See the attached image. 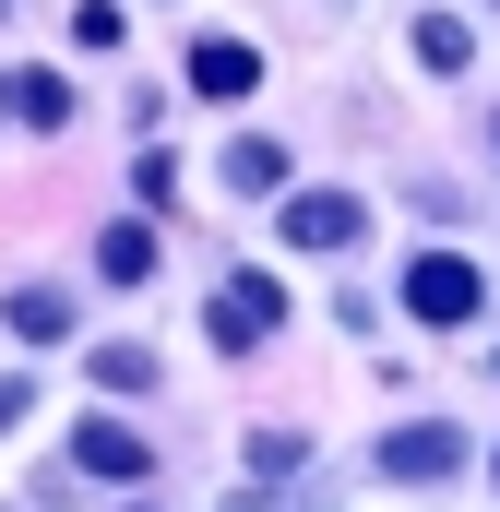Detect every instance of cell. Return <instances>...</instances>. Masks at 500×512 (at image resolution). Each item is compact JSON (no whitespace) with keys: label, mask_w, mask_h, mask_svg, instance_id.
Masks as SVG:
<instances>
[{"label":"cell","mask_w":500,"mask_h":512,"mask_svg":"<svg viewBox=\"0 0 500 512\" xmlns=\"http://www.w3.org/2000/svg\"><path fill=\"white\" fill-rule=\"evenodd\" d=\"M120 512H167V501H120Z\"/></svg>","instance_id":"obj_16"},{"label":"cell","mask_w":500,"mask_h":512,"mask_svg":"<svg viewBox=\"0 0 500 512\" xmlns=\"http://www.w3.org/2000/svg\"><path fill=\"white\" fill-rule=\"evenodd\" d=\"M0 108H12L24 131H72V108H84V96H72L60 72H0Z\"/></svg>","instance_id":"obj_7"},{"label":"cell","mask_w":500,"mask_h":512,"mask_svg":"<svg viewBox=\"0 0 500 512\" xmlns=\"http://www.w3.org/2000/svg\"><path fill=\"white\" fill-rule=\"evenodd\" d=\"M489 370H500V358H489Z\"/></svg>","instance_id":"obj_20"},{"label":"cell","mask_w":500,"mask_h":512,"mask_svg":"<svg viewBox=\"0 0 500 512\" xmlns=\"http://www.w3.org/2000/svg\"><path fill=\"white\" fill-rule=\"evenodd\" d=\"M489 465H500V453H489Z\"/></svg>","instance_id":"obj_19"},{"label":"cell","mask_w":500,"mask_h":512,"mask_svg":"<svg viewBox=\"0 0 500 512\" xmlns=\"http://www.w3.org/2000/svg\"><path fill=\"white\" fill-rule=\"evenodd\" d=\"M274 322H286V286H274V274H227V286L203 298V346H215V358L274 346Z\"/></svg>","instance_id":"obj_3"},{"label":"cell","mask_w":500,"mask_h":512,"mask_svg":"<svg viewBox=\"0 0 500 512\" xmlns=\"http://www.w3.org/2000/svg\"><path fill=\"white\" fill-rule=\"evenodd\" d=\"M274 227H286V251H358L370 239V203L358 191H286Z\"/></svg>","instance_id":"obj_5"},{"label":"cell","mask_w":500,"mask_h":512,"mask_svg":"<svg viewBox=\"0 0 500 512\" xmlns=\"http://www.w3.org/2000/svg\"><path fill=\"white\" fill-rule=\"evenodd\" d=\"M417 60H429V72L453 84V72L477 60V36H465V12H417Z\"/></svg>","instance_id":"obj_13"},{"label":"cell","mask_w":500,"mask_h":512,"mask_svg":"<svg viewBox=\"0 0 500 512\" xmlns=\"http://www.w3.org/2000/svg\"><path fill=\"white\" fill-rule=\"evenodd\" d=\"M477 310H489V274H477L465 251H417V262H405V322H429V334H465Z\"/></svg>","instance_id":"obj_2"},{"label":"cell","mask_w":500,"mask_h":512,"mask_svg":"<svg viewBox=\"0 0 500 512\" xmlns=\"http://www.w3.org/2000/svg\"><path fill=\"white\" fill-rule=\"evenodd\" d=\"M155 262H167V239H155L143 215H120V227L96 239V274H108V286H155Z\"/></svg>","instance_id":"obj_8"},{"label":"cell","mask_w":500,"mask_h":512,"mask_svg":"<svg viewBox=\"0 0 500 512\" xmlns=\"http://www.w3.org/2000/svg\"><path fill=\"white\" fill-rule=\"evenodd\" d=\"M465 453H477V441H465L453 417H393V429L370 441V477H393V489H441V477H465Z\"/></svg>","instance_id":"obj_1"},{"label":"cell","mask_w":500,"mask_h":512,"mask_svg":"<svg viewBox=\"0 0 500 512\" xmlns=\"http://www.w3.org/2000/svg\"><path fill=\"white\" fill-rule=\"evenodd\" d=\"M84 382L108 393V405H131V393H155L167 370H155V346H131V334H120V346H96V358H84Z\"/></svg>","instance_id":"obj_11"},{"label":"cell","mask_w":500,"mask_h":512,"mask_svg":"<svg viewBox=\"0 0 500 512\" xmlns=\"http://www.w3.org/2000/svg\"><path fill=\"white\" fill-rule=\"evenodd\" d=\"M489 12H500V0H489Z\"/></svg>","instance_id":"obj_18"},{"label":"cell","mask_w":500,"mask_h":512,"mask_svg":"<svg viewBox=\"0 0 500 512\" xmlns=\"http://www.w3.org/2000/svg\"><path fill=\"white\" fill-rule=\"evenodd\" d=\"M60 453H72L84 477H108V489H143V477H155V441H143L131 417H72V441H60Z\"/></svg>","instance_id":"obj_4"},{"label":"cell","mask_w":500,"mask_h":512,"mask_svg":"<svg viewBox=\"0 0 500 512\" xmlns=\"http://www.w3.org/2000/svg\"><path fill=\"white\" fill-rule=\"evenodd\" d=\"M227 191H239V203L286 191V143H274V131H239V143H227Z\"/></svg>","instance_id":"obj_12"},{"label":"cell","mask_w":500,"mask_h":512,"mask_svg":"<svg viewBox=\"0 0 500 512\" xmlns=\"http://www.w3.org/2000/svg\"><path fill=\"white\" fill-rule=\"evenodd\" d=\"M131 191H143V203H167V191H179V155H167V143H143V155H131Z\"/></svg>","instance_id":"obj_14"},{"label":"cell","mask_w":500,"mask_h":512,"mask_svg":"<svg viewBox=\"0 0 500 512\" xmlns=\"http://www.w3.org/2000/svg\"><path fill=\"white\" fill-rule=\"evenodd\" d=\"M24 405H36V382H24V370H0V429H12Z\"/></svg>","instance_id":"obj_15"},{"label":"cell","mask_w":500,"mask_h":512,"mask_svg":"<svg viewBox=\"0 0 500 512\" xmlns=\"http://www.w3.org/2000/svg\"><path fill=\"white\" fill-rule=\"evenodd\" d=\"M0 322H12L24 346H72V286H12Z\"/></svg>","instance_id":"obj_9"},{"label":"cell","mask_w":500,"mask_h":512,"mask_svg":"<svg viewBox=\"0 0 500 512\" xmlns=\"http://www.w3.org/2000/svg\"><path fill=\"white\" fill-rule=\"evenodd\" d=\"M489 143H500V120H489Z\"/></svg>","instance_id":"obj_17"},{"label":"cell","mask_w":500,"mask_h":512,"mask_svg":"<svg viewBox=\"0 0 500 512\" xmlns=\"http://www.w3.org/2000/svg\"><path fill=\"white\" fill-rule=\"evenodd\" d=\"M298 465H310V429H250V441H239V477H250V489H298Z\"/></svg>","instance_id":"obj_10"},{"label":"cell","mask_w":500,"mask_h":512,"mask_svg":"<svg viewBox=\"0 0 500 512\" xmlns=\"http://www.w3.org/2000/svg\"><path fill=\"white\" fill-rule=\"evenodd\" d=\"M191 96H203V108L262 96V48H250V36H191Z\"/></svg>","instance_id":"obj_6"}]
</instances>
